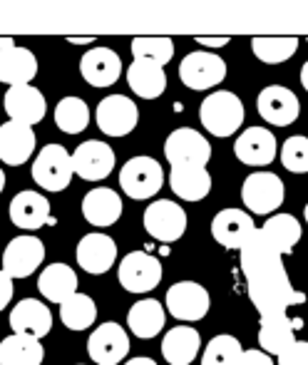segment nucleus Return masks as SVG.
<instances>
[{
    "label": "nucleus",
    "mask_w": 308,
    "mask_h": 365,
    "mask_svg": "<svg viewBox=\"0 0 308 365\" xmlns=\"http://www.w3.org/2000/svg\"><path fill=\"white\" fill-rule=\"evenodd\" d=\"M244 102L229 90H214L199 107V120L214 137H231L244 125Z\"/></svg>",
    "instance_id": "obj_1"
},
{
    "label": "nucleus",
    "mask_w": 308,
    "mask_h": 365,
    "mask_svg": "<svg viewBox=\"0 0 308 365\" xmlns=\"http://www.w3.org/2000/svg\"><path fill=\"white\" fill-rule=\"evenodd\" d=\"M286 189L279 174L274 172H254L244 179L241 187V202L254 217H269L284 204Z\"/></svg>",
    "instance_id": "obj_2"
},
{
    "label": "nucleus",
    "mask_w": 308,
    "mask_h": 365,
    "mask_svg": "<svg viewBox=\"0 0 308 365\" xmlns=\"http://www.w3.org/2000/svg\"><path fill=\"white\" fill-rule=\"evenodd\" d=\"M73 154L63 145H45L35 157L33 179L45 192H65L73 179Z\"/></svg>",
    "instance_id": "obj_3"
},
{
    "label": "nucleus",
    "mask_w": 308,
    "mask_h": 365,
    "mask_svg": "<svg viewBox=\"0 0 308 365\" xmlns=\"http://www.w3.org/2000/svg\"><path fill=\"white\" fill-rule=\"evenodd\" d=\"M120 187L130 199L145 202V199H152L164 187V172L157 159L145 157V154L132 157L120 169Z\"/></svg>",
    "instance_id": "obj_4"
},
{
    "label": "nucleus",
    "mask_w": 308,
    "mask_h": 365,
    "mask_svg": "<svg viewBox=\"0 0 308 365\" xmlns=\"http://www.w3.org/2000/svg\"><path fill=\"white\" fill-rule=\"evenodd\" d=\"M179 80L189 90H212L227 80V63L217 53L194 50L179 63Z\"/></svg>",
    "instance_id": "obj_5"
},
{
    "label": "nucleus",
    "mask_w": 308,
    "mask_h": 365,
    "mask_svg": "<svg viewBox=\"0 0 308 365\" xmlns=\"http://www.w3.org/2000/svg\"><path fill=\"white\" fill-rule=\"evenodd\" d=\"M164 306H167L169 316H174L177 321L197 323L209 313L212 298H209V291L197 281H179L167 291Z\"/></svg>",
    "instance_id": "obj_6"
},
{
    "label": "nucleus",
    "mask_w": 308,
    "mask_h": 365,
    "mask_svg": "<svg viewBox=\"0 0 308 365\" xmlns=\"http://www.w3.org/2000/svg\"><path fill=\"white\" fill-rule=\"evenodd\" d=\"M145 229L152 239L174 244L187 231V212L172 199H157L145 209Z\"/></svg>",
    "instance_id": "obj_7"
},
{
    "label": "nucleus",
    "mask_w": 308,
    "mask_h": 365,
    "mask_svg": "<svg viewBox=\"0 0 308 365\" xmlns=\"http://www.w3.org/2000/svg\"><path fill=\"white\" fill-rule=\"evenodd\" d=\"M122 289L130 293H147L154 291L162 281V264L150 254V251H130L120 261L117 271Z\"/></svg>",
    "instance_id": "obj_8"
},
{
    "label": "nucleus",
    "mask_w": 308,
    "mask_h": 365,
    "mask_svg": "<svg viewBox=\"0 0 308 365\" xmlns=\"http://www.w3.org/2000/svg\"><path fill=\"white\" fill-rule=\"evenodd\" d=\"M164 157L172 167H182V164L207 167V162L212 159V145L202 132L192 130V127H182V130H174L167 137Z\"/></svg>",
    "instance_id": "obj_9"
},
{
    "label": "nucleus",
    "mask_w": 308,
    "mask_h": 365,
    "mask_svg": "<svg viewBox=\"0 0 308 365\" xmlns=\"http://www.w3.org/2000/svg\"><path fill=\"white\" fill-rule=\"evenodd\" d=\"M95 122L107 137H127L140 122V110L125 95H110L97 105Z\"/></svg>",
    "instance_id": "obj_10"
},
{
    "label": "nucleus",
    "mask_w": 308,
    "mask_h": 365,
    "mask_svg": "<svg viewBox=\"0 0 308 365\" xmlns=\"http://www.w3.org/2000/svg\"><path fill=\"white\" fill-rule=\"evenodd\" d=\"M87 353L95 365H120L130 353V336L120 323H102L87 338Z\"/></svg>",
    "instance_id": "obj_11"
},
{
    "label": "nucleus",
    "mask_w": 308,
    "mask_h": 365,
    "mask_svg": "<svg viewBox=\"0 0 308 365\" xmlns=\"http://www.w3.org/2000/svg\"><path fill=\"white\" fill-rule=\"evenodd\" d=\"M45 261V244L38 236H15L3 251V271L10 279H28Z\"/></svg>",
    "instance_id": "obj_12"
},
{
    "label": "nucleus",
    "mask_w": 308,
    "mask_h": 365,
    "mask_svg": "<svg viewBox=\"0 0 308 365\" xmlns=\"http://www.w3.org/2000/svg\"><path fill=\"white\" fill-rule=\"evenodd\" d=\"M115 149L100 140H87L73 152V169L85 182H102L115 169Z\"/></svg>",
    "instance_id": "obj_13"
},
{
    "label": "nucleus",
    "mask_w": 308,
    "mask_h": 365,
    "mask_svg": "<svg viewBox=\"0 0 308 365\" xmlns=\"http://www.w3.org/2000/svg\"><path fill=\"white\" fill-rule=\"evenodd\" d=\"M256 107H259V115L264 117V122H269V125H274V127L294 125L301 115L299 97H296L289 87H281V85L264 87V90L259 92Z\"/></svg>",
    "instance_id": "obj_14"
},
{
    "label": "nucleus",
    "mask_w": 308,
    "mask_h": 365,
    "mask_svg": "<svg viewBox=\"0 0 308 365\" xmlns=\"http://www.w3.org/2000/svg\"><path fill=\"white\" fill-rule=\"evenodd\" d=\"M212 236L224 249L239 251L256 236L254 219L241 209H222L212 219Z\"/></svg>",
    "instance_id": "obj_15"
},
{
    "label": "nucleus",
    "mask_w": 308,
    "mask_h": 365,
    "mask_svg": "<svg viewBox=\"0 0 308 365\" xmlns=\"http://www.w3.org/2000/svg\"><path fill=\"white\" fill-rule=\"evenodd\" d=\"M75 259H77V266H82V271H87V274H92V276L107 274V271L115 266L117 244L112 236L92 231V234L80 239V244H77V249H75Z\"/></svg>",
    "instance_id": "obj_16"
},
{
    "label": "nucleus",
    "mask_w": 308,
    "mask_h": 365,
    "mask_svg": "<svg viewBox=\"0 0 308 365\" xmlns=\"http://www.w3.org/2000/svg\"><path fill=\"white\" fill-rule=\"evenodd\" d=\"M5 112L13 122L25 127H35L45 117V95L33 85H20V87H8L3 97Z\"/></svg>",
    "instance_id": "obj_17"
},
{
    "label": "nucleus",
    "mask_w": 308,
    "mask_h": 365,
    "mask_svg": "<svg viewBox=\"0 0 308 365\" xmlns=\"http://www.w3.org/2000/svg\"><path fill=\"white\" fill-rule=\"evenodd\" d=\"M276 137L266 127H249L234 142L236 159L246 167H269L276 159Z\"/></svg>",
    "instance_id": "obj_18"
},
{
    "label": "nucleus",
    "mask_w": 308,
    "mask_h": 365,
    "mask_svg": "<svg viewBox=\"0 0 308 365\" xmlns=\"http://www.w3.org/2000/svg\"><path fill=\"white\" fill-rule=\"evenodd\" d=\"M10 221L25 231L55 226V217L50 214V202L38 192H20L10 199Z\"/></svg>",
    "instance_id": "obj_19"
},
{
    "label": "nucleus",
    "mask_w": 308,
    "mask_h": 365,
    "mask_svg": "<svg viewBox=\"0 0 308 365\" xmlns=\"http://www.w3.org/2000/svg\"><path fill=\"white\" fill-rule=\"evenodd\" d=\"M80 75L92 87H112L122 75V60L110 48H92L82 55Z\"/></svg>",
    "instance_id": "obj_20"
},
{
    "label": "nucleus",
    "mask_w": 308,
    "mask_h": 365,
    "mask_svg": "<svg viewBox=\"0 0 308 365\" xmlns=\"http://www.w3.org/2000/svg\"><path fill=\"white\" fill-rule=\"evenodd\" d=\"M10 328H13V333L45 338L53 328V313L38 298H23L10 311Z\"/></svg>",
    "instance_id": "obj_21"
},
{
    "label": "nucleus",
    "mask_w": 308,
    "mask_h": 365,
    "mask_svg": "<svg viewBox=\"0 0 308 365\" xmlns=\"http://www.w3.org/2000/svg\"><path fill=\"white\" fill-rule=\"evenodd\" d=\"M35 152V130L8 120L0 125V162L8 167H20Z\"/></svg>",
    "instance_id": "obj_22"
},
{
    "label": "nucleus",
    "mask_w": 308,
    "mask_h": 365,
    "mask_svg": "<svg viewBox=\"0 0 308 365\" xmlns=\"http://www.w3.org/2000/svg\"><path fill=\"white\" fill-rule=\"evenodd\" d=\"M296 328H301V321H291L284 313H264L259 328L261 351L279 358L286 348L296 343Z\"/></svg>",
    "instance_id": "obj_23"
},
{
    "label": "nucleus",
    "mask_w": 308,
    "mask_h": 365,
    "mask_svg": "<svg viewBox=\"0 0 308 365\" xmlns=\"http://www.w3.org/2000/svg\"><path fill=\"white\" fill-rule=\"evenodd\" d=\"M202 351V336L194 326H174L162 341V356L169 365H192Z\"/></svg>",
    "instance_id": "obj_24"
},
{
    "label": "nucleus",
    "mask_w": 308,
    "mask_h": 365,
    "mask_svg": "<svg viewBox=\"0 0 308 365\" xmlns=\"http://www.w3.org/2000/svg\"><path fill=\"white\" fill-rule=\"evenodd\" d=\"M169 187L184 202H202L212 192V174L207 172V167H194V164L172 167Z\"/></svg>",
    "instance_id": "obj_25"
},
{
    "label": "nucleus",
    "mask_w": 308,
    "mask_h": 365,
    "mask_svg": "<svg viewBox=\"0 0 308 365\" xmlns=\"http://www.w3.org/2000/svg\"><path fill=\"white\" fill-rule=\"evenodd\" d=\"M82 217L92 226H112L122 217V199L115 189L95 187L82 199Z\"/></svg>",
    "instance_id": "obj_26"
},
{
    "label": "nucleus",
    "mask_w": 308,
    "mask_h": 365,
    "mask_svg": "<svg viewBox=\"0 0 308 365\" xmlns=\"http://www.w3.org/2000/svg\"><path fill=\"white\" fill-rule=\"evenodd\" d=\"M127 85L142 100H157L167 90V73L152 60H132L127 68Z\"/></svg>",
    "instance_id": "obj_27"
},
{
    "label": "nucleus",
    "mask_w": 308,
    "mask_h": 365,
    "mask_svg": "<svg viewBox=\"0 0 308 365\" xmlns=\"http://www.w3.org/2000/svg\"><path fill=\"white\" fill-rule=\"evenodd\" d=\"M38 291L48 298L50 303L63 306L68 298L77 293V274L68 264H50L38 279Z\"/></svg>",
    "instance_id": "obj_28"
},
{
    "label": "nucleus",
    "mask_w": 308,
    "mask_h": 365,
    "mask_svg": "<svg viewBox=\"0 0 308 365\" xmlns=\"http://www.w3.org/2000/svg\"><path fill=\"white\" fill-rule=\"evenodd\" d=\"M167 323V311L159 301L154 298H145V301H137L135 306L127 313V326L142 341H150V338L159 336Z\"/></svg>",
    "instance_id": "obj_29"
},
{
    "label": "nucleus",
    "mask_w": 308,
    "mask_h": 365,
    "mask_svg": "<svg viewBox=\"0 0 308 365\" xmlns=\"http://www.w3.org/2000/svg\"><path fill=\"white\" fill-rule=\"evenodd\" d=\"M38 75V60L28 48H10L0 58V82L10 87L30 85V80Z\"/></svg>",
    "instance_id": "obj_30"
},
{
    "label": "nucleus",
    "mask_w": 308,
    "mask_h": 365,
    "mask_svg": "<svg viewBox=\"0 0 308 365\" xmlns=\"http://www.w3.org/2000/svg\"><path fill=\"white\" fill-rule=\"evenodd\" d=\"M45 348L40 338L13 333L0 341V365H43Z\"/></svg>",
    "instance_id": "obj_31"
},
{
    "label": "nucleus",
    "mask_w": 308,
    "mask_h": 365,
    "mask_svg": "<svg viewBox=\"0 0 308 365\" xmlns=\"http://www.w3.org/2000/svg\"><path fill=\"white\" fill-rule=\"evenodd\" d=\"M261 236L274 246L279 254H294V246L301 241V224L291 214H274L261 226Z\"/></svg>",
    "instance_id": "obj_32"
},
{
    "label": "nucleus",
    "mask_w": 308,
    "mask_h": 365,
    "mask_svg": "<svg viewBox=\"0 0 308 365\" xmlns=\"http://www.w3.org/2000/svg\"><path fill=\"white\" fill-rule=\"evenodd\" d=\"M251 50L264 65H281L286 60H291L299 50V38L291 35H259L251 38Z\"/></svg>",
    "instance_id": "obj_33"
},
{
    "label": "nucleus",
    "mask_w": 308,
    "mask_h": 365,
    "mask_svg": "<svg viewBox=\"0 0 308 365\" xmlns=\"http://www.w3.org/2000/svg\"><path fill=\"white\" fill-rule=\"evenodd\" d=\"M95 318H97V306L87 293H75L73 298H68L60 306V321L70 331H87L90 326H95Z\"/></svg>",
    "instance_id": "obj_34"
},
{
    "label": "nucleus",
    "mask_w": 308,
    "mask_h": 365,
    "mask_svg": "<svg viewBox=\"0 0 308 365\" xmlns=\"http://www.w3.org/2000/svg\"><path fill=\"white\" fill-rule=\"evenodd\" d=\"M55 125L65 135H80L90 125V107L80 97H63L55 107Z\"/></svg>",
    "instance_id": "obj_35"
},
{
    "label": "nucleus",
    "mask_w": 308,
    "mask_h": 365,
    "mask_svg": "<svg viewBox=\"0 0 308 365\" xmlns=\"http://www.w3.org/2000/svg\"><path fill=\"white\" fill-rule=\"evenodd\" d=\"M130 50H132V55H135V60H152V63L164 68L174 55V40L164 38V35H154V38L142 35V38L132 40Z\"/></svg>",
    "instance_id": "obj_36"
},
{
    "label": "nucleus",
    "mask_w": 308,
    "mask_h": 365,
    "mask_svg": "<svg viewBox=\"0 0 308 365\" xmlns=\"http://www.w3.org/2000/svg\"><path fill=\"white\" fill-rule=\"evenodd\" d=\"M241 353H244L241 343L229 333H222V336H214L209 341L202 356V365H239Z\"/></svg>",
    "instance_id": "obj_37"
},
{
    "label": "nucleus",
    "mask_w": 308,
    "mask_h": 365,
    "mask_svg": "<svg viewBox=\"0 0 308 365\" xmlns=\"http://www.w3.org/2000/svg\"><path fill=\"white\" fill-rule=\"evenodd\" d=\"M281 164L294 174H308V137H289L281 147Z\"/></svg>",
    "instance_id": "obj_38"
},
{
    "label": "nucleus",
    "mask_w": 308,
    "mask_h": 365,
    "mask_svg": "<svg viewBox=\"0 0 308 365\" xmlns=\"http://www.w3.org/2000/svg\"><path fill=\"white\" fill-rule=\"evenodd\" d=\"M279 365H308V341H296L279 356Z\"/></svg>",
    "instance_id": "obj_39"
},
{
    "label": "nucleus",
    "mask_w": 308,
    "mask_h": 365,
    "mask_svg": "<svg viewBox=\"0 0 308 365\" xmlns=\"http://www.w3.org/2000/svg\"><path fill=\"white\" fill-rule=\"evenodd\" d=\"M239 365H274V358L269 356V353H264V351H244L241 353V361Z\"/></svg>",
    "instance_id": "obj_40"
},
{
    "label": "nucleus",
    "mask_w": 308,
    "mask_h": 365,
    "mask_svg": "<svg viewBox=\"0 0 308 365\" xmlns=\"http://www.w3.org/2000/svg\"><path fill=\"white\" fill-rule=\"evenodd\" d=\"M10 298H13V279L0 269V311L8 306Z\"/></svg>",
    "instance_id": "obj_41"
},
{
    "label": "nucleus",
    "mask_w": 308,
    "mask_h": 365,
    "mask_svg": "<svg viewBox=\"0 0 308 365\" xmlns=\"http://www.w3.org/2000/svg\"><path fill=\"white\" fill-rule=\"evenodd\" d=\"M199 45H207V48H222V45L229 43V38L224 35V38H197Z\"/></svg>",
    "instance_id": "obj_42"
},
{
    "label": "nucleus",
    "mask_w": 308,
    "mask_h": 365,
    "mask_svg": "<svg viewBox=\"0 0 308 365\" xmlns=\"http://www.w3.org/2000/svg\"><path fill=\"white\" fill-rule=\"evenodd\" d=\"M10 48H15V40L13 38H0V58H3Z\"/></svg>",
    "instance_id": "obj_43"
},
{
    "label": "nucleus",
    "mask_w": 308,
    "mask_h": 365,
    "mask_svg": "<svg viewBox=\"0 0 308 365\" xmlns=\"http://www.w3.org/2000/svg\"><path fill=\"white\" fill-rule=\"evenodd\" d=\"M125 365H157L152 361V358H145V356H140V358H132V361H127Z\"/></svg>",
    "instance_id": "obj_44"
},
{
    "label": "nucleus",
    "mask_w": 308,
    "mask_h": 365,
    "mask_svg": "<svg viewBox=\"0 0 308 365\" xmlns=\"http://www.w3.org/2000/svg\"><path fill=\"white\" fill-rule=\"evenodd\" d=\"M68 43H73V45H92V43H95V38H68Z\"/></svg>",
    "instance_id": "obj_45"
},
{
    "label": "nucleus",
    "mask_w": 308,
    "mask_h": 365,
    "mask_svg": "<svg viewBox=\"0 0 308 365\" xmlns=\"http://www.w3.org/2000/svg\"><path fill=\"white\" fill-rule=\"evenodd\" d=\"M301 85L306 87V92H308V63L301 68Z\"/></svg>",
    "instance_id": "obj_46"
},
{
    "label": "nucleus",
    "mask_w": 308,
    "mask_h": 365,
    "mask_svg": "<svg viewBox=\"0 0 308 365\" xmlns=\"http://www.w3.org/2000/svg\"><path fill=\"white\" fill-rule=\"evenodd\" d=\"M3 189H5V174H3V169H0V194H3Z\"/></svg>",
    "instance_id": "obj_47"
},
{
    "label": "nucleus",
    "mask_w": 308,
    "mask_h": 365,
    "mask_svg": "<svg viewBox=\"0 0 308 365\" xmlns=\"http://www.w3.org/2000/svg\"><path fill=\"white\" fill-rule=\"evenodd\" d=\"M304 217H306V226H308V204L304 207Z\"/></svg>",
    "instance_id": "obj_48"
},
{
    "label": "nucleus",
    "mask_w": 308,
    "mask_h": 365,
    "mask_svg": "<svg viewBox=\"0 0 308 365\" xmlns=\"http://www.w3.org/2000/svg\"><path fill=\"white\" fill-rule=\"evenodd\" d=\"M77 365H80V363H77Z\"/></svg>",
    "instance_id": "obj_49"
}]
</instances>
